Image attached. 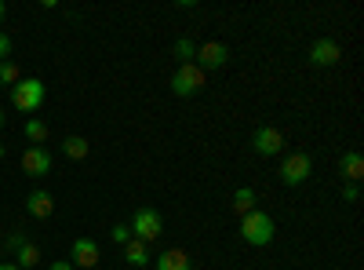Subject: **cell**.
Returning <instances> with one entry per match:
<instances>
[{"mask_svg":"<svg viewBox=\"0 0 364 270\" xmlns=\"http://www.w3.org/2000/svg\"><path fill=\"white\" fill-rule=\"evenodd\" d=\"M128 230H132L135 242H142V245L157 242V237L164 234V216H161V208H154V204H142V208H135V216H132Z\"/></svg>","mask_w":364,"mask_h":270,"instance_id":"cell-1","label":"cell"},{"mask_svg":"<svg viewBox=\"0 0 364 270\" xmlns=\"http://www.w3.org/2000/svg\"><path fill=\"white\" fill-rule=\"evenodd\" d=\"M273 234H277V227H273V219L262 212V208H255V212H248V216H240V237H245V245L266 249L273 242Z\"/></svg>","mask_w":364,"mask_h":270,"instance_id":"cell-2","label":"cell"},{"mask_svg":"<svg viewBox=\"0 0 364 270\" xmlns=\"http://www.w3.org/2000/svg\"><path fill=\"white\" fill-rule=\"evenodd\" d=\"M8 92H11V106L22 110V113H37L48 99V88H44L41 77H22L15 88H8Z\"/></svg>","mask_w":364,"mask_h":270,"instance_id":"cell-3","label":"cell"},{"mask_svg":"<svg viewBox=\"0 0 364 270\" xmlns=\"http://www.w3.org/2000/svg\"><path fill=\"white\" fill-rule=\"evenodd\" d=\"M204 84H208V73L197 66V63H178L175 77H171V92L178 99H193L204 92Z\"/></svg>","mask_w":364,"mask_h":270,"instance_id":"cell-4","label":"cell"},{"mask_svg":"<svg viewBox=\"0 0 364 270\" xmlns=\"http://www.w3.org/2000/svg\"><path fill=\"white\" fill-rule=\"evenodd\" d=\"M277 175H281L284 187H302V183H306V179L314 175V157L302 154V150H295V154H284Z\"/></svg>","mask_w":364,"mask_h":270,"instance_id":"cell-5","label":"cell"},{"mask_svg":"<svg viewBox=\"0 0 364 270\" xmlns=\"http://www.w3.org/2000/svg\"><path fill=\"white\" fill-rule=\"evenodd\" d=\"M252 150H255L259 157H277L281 150H284V132L273 128V125H259L255 135H252Z\"/></svg>","mask_w":364,"mask_h":270,"instance_id":"cell-6","label":"cell"},{"mask_svg":"<svg viewBox=\"0 0 364 270\" xmlns=\"http://www.w3.org/2000/svg\"><path fill=\"white\" fill-rule=\"evenodd\" d=\"M193 63L208 73V70H219V66H226L230 63V48L223 44V41H208V44H200L197 48V58Z\"/></svg>","mask_w":364,"mask_h":270,"instance_id":"cell-7","label":"cell"},{"mask_svg":"<svg viewBox=\"0 0 364 270\" xmlns=\"http://www.w3.org/2000/svg\"><path fill=\"white\" fill-rule=\"evenodd\" d=\"M343 63V48L339 41H331V37H321L310 44V66H336Z\"/></svg>","mask_w":364,"mask_h":270,"instance_id":"cell-8","label":"cell"},{"mask_svg":"<svg viewBox=\"0 0 364 270\" xmlns=\"http://www.w3.org/2000/svg\"><path fill=\"white\" fill-rule=\"evenodd\" d=\"M22 172H26V175H33V179L51 175V154H48L44 146H29V150H22Z\"/></svg>","mask_w":364,"mask_h":270,"instance_id":"cell-9","label":"cell"},{"mask_svg":"<svg viewBox=\"0 0 364 270\" xmlns=\"http://www.w3.org/2000/svg\"><path fill=\"white\" fill-rule=\"evenodd\" d=\"M70 263L80 270H99V245L91 237H77L73 249H70Z\"/></svg>","mask_w":364,"mask_h":270,"instance_id":"cell-10","label":"cell"},{"mask_svg":"<svg viewBox=\"0 0 364 270\" xmlns=\"http://www.w3.org/2000/svg\"><path fill=\"white\" fill-rule=\"evenodd\" d=\"M26 212L33 216V219H51V212H55V197L48 194V190H33L26 197Z\"/></svg>","mask_w":364,"mask_h":270,"instance_id":"cell-11","label":"cell"},{"mask_svg":"<svg viewBox=\"0 0 364 270\" xmlns=\"http://www.w3.org/2000/svg\"><path fill=\"white\" fill-rule=\"evenodd\" d=\"M154 266H157V270H193V259H190L186 249H168V252L157 256Z\"/></svg>","mask_w":364,"mask_h":270,"instance_id":"cell-12","label":"cell"},{"mask_svg":"<svg viewBox=\"0 0 364 270\" xmlns=\"http://www.w3.org/2000/svg\"><path fill=\"white\" fill-rule=\"evenodd\" d=\"M339 172L346 183H360L364 179V157H360V150H346L343 161H339Z\"/></svg>","mask_w":364,"mask_h":270,"instance_id":"cell-13","label":"cell"},{"mask_svg":"<svg viewBox=\"0 0 364 270\" xmlns=\"http://www.w3.org/2000/svg\"><path fill=\"white\" fill-rule=\"evenodd\" d=\"M255 204H259L255 187H237V194H233V212H237V216H248V212H255Z\"/></svg>","mask_w":364,"mask_h":270,"instance_id":"cell-14","label":"cell"},{"mask_svg":"<svg viewBox=\"0 0 364 270\" xmlns=\"http://www.w3.org/2000/svg\"><path fill=\"white\" fill-rule=\"evenodd\" d=\"M124 263H128V266H139V270H142V266H149L154 259H149V249H146L142 242H135V237H132V242L124 245Z\"/></svg>","mask_w":364,"mask_h":270,"instance_id":"cell-15","label":"cell"},{"mask_svg":"<svg viewBox=\"0 0 364 270\" xmlns=\"http://www.w3.org/2000/svg\"><path fill=\"white\" fill-rule=\"evenodd\" d=\"M63 154H66L70 161H84V157L91 154V146H87L84 135H70V139H63Z\"/></svg>","mask_w":364,"mask_h":270,"instance_id":"cell-16","label":"cell"},{"mask_svg":"<svg viewBox=\"0 0 364 270\" xmlns=\"http://www.w3.org/2000/svg\"><path fill=\"white\" fill-rule=\"evenodd\" d=\"M15 263L22 266V270H29V266H37L41 263V249L33 245V242H29V237H26V242L15 249Z\"/></svg>","mask_w":364,"mask_h":270,"instance_id":"cell-17","label":"cell"},{"mask_svg":"<svg viewBox=\"0 0 364 270\" xmlns=\"http://www.w3.org/2000/svg\"><path fill=\"white\" fill-rule=\"evenodd\" d=\"M171 51H175V58H182V63H193V58H197V44L190 37H178Z\"/></svg>","mask_w":364,"mask_h":270,"instance_id":"cell-18","label":"cell"},{"mask_svg":"<svg viewBox=\"0 0 364 270\" xmlns=\"http://www.w3.org/2000/svg\"><path fill=\"white\" fill-rule=\"evenodd\" d=\"M26 139L33 142V146H41V142L48 139V125L37 121V117H33V121H26Z\"/></svg>","mask_w":364,"mask_h":270,"instance_id":"cell-19","label":"cell"},{"mask_svg":"<svg viewBox=\"0 0 364 270\" xmlns=\"http://www.w3.org/2000/svg\"><path fill=\"white\" fill-rule=\"evenodd\" d=\"M18 81H22V73H18L15 63H0V84H4V88H15Z\"/></svg>","mask_w":364,"mask_h":270,"instance_id":"cell-20","label":"cell"},{"mask_svg":"<svg viewBox=\"0 0 364 270\" xmlns=\"http://www.w3.org/2000/svg\"><path fill=\"white\" fill-rule=\"evenodd\" d=\"M109 237H113L117 245H128V242H132V230H128L124 223H120V227H113V230H109Z\"/></svg>","mask_w":364,"mask_h":270,"instance_id":"cell-21","label":"cell"},{"mask_svg":"<svg viewBox=\"0 0 364 270\" xmlns=\"http://www.w3.org/2000/svg\"><path fill=\"white\" fill-rule=\"evenodd\" d=\"M343 201L357 204V201H360V187H357V183H346V187H343Z\"/></svg>","mask_w":364,"mask_h":270,"instance_id":"cell-22","label":"cell"},{"mask_svg":"<svg viewBox=\"0 0 364 270\" xmlns=\"http://www.w3.org/2000/svg\"><path fill=\"white\" fill-rule=\"evenodd\" d=\"M8 51H11V37L0 33V63H8Z\"/></svg>","mask_w":364,"mask_h":270,"instance_id":"cell-23","label":"cell"},{"mask_svg":"<svg viewBox=\"0 0 364 270\" xmlns=\"http://www.w3.org/2000/svg\"><path fill=\"white\" fill-rule=\"evenodd\" d=\"M22 242H26V234H22V230H15V234H11V237H8V249H11V252H15V249H18V245H22Z\"/></svg>","mask_w":364,"mask_h":270,"instance_id":"cell-24","label":"cell"},{"mask_svg":"<svg viewBox=\"0 0 364 270\" xmlns=\"http://www.w3.org/2000/svg\"><path fill=\"white\" fill-rule=\"evenodd\" d=\"M48 270H77V266H73V263H70V259H55V263H51V266H48Z\"/></svg>","mask_w":364,"mask_h":270,"instance_id":"cell-25","label":"cell"},{"mask_svg":"<svg viewBox=\"0 0 364 270\" xmlns=\"http://www.w3.org/2000/svg\"><path fill=\"white\" fill-rule=\"evenodd\" d=\"M0 270H22L18 263H0Z\"/></svg>","mask_w":364,"mask_h":270,"instance_id":"cell-26","label":"cell"},{"mask_svg":"<svg viewBox=\"0 0 364 270\" xmlns=\"http://www.w3.org/2000/svg\"><path fill=\"white\" fill-rule=\"evenodd\" d=\"M4 15H8V8H4V0H0V22H4Z\"/></svg>","mask_w":364,"mask_h":270,"instance_id":"cell-27","label":"cell"},{"mask_svg":"<svg viewBox=\"0 0 364 270\" xmlns=\"http://www.w3.org/2000/svg\"><path fill=\"white\" fill-rule=\"evenodd\" d=\"M4 154H8V150H4V142H0V157H4Z\"/></svg>","mask_w":364,"mask_h":270,"instance_id":"cell-28","label":"cell"},{"mask_svg":"<svg viewBox=\"0 0 364 270\" xmlns=\"http://www.w3.org/2000/svg\"><path fill=\"white\" fill-rule=\"evenodd\" d=\"M0 128H4V113H0Z\"/></svg>","mask_w":364,"mask_h":270,"instance_id":"cell-29","label":"cell"}]
</instances>
